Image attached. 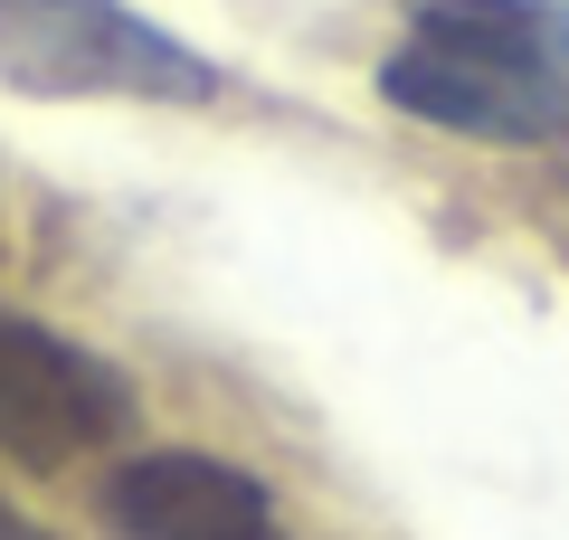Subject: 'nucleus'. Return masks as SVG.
<instances>
[{
	"mask_svg": "<svg viewBox=\"0 0 569 540\" xmlns=\"http://www.w3.org/2000/svg\"><path fill=\"white\" fill-rule=\"evenodd\" d=\"M0 86L39 104L133 96V104H209L219 58L152 29L123 0H0Z\"/></svg>",
	"mask_w": 569,
	"mask_h": 540,
	"instance_id": "f03ea898",
	"label": "nucleus"
},
{
	"mask_svg": "<svg viewBox=\"0 0 569 540\" xmlns=\"http://www.w3.org/2000/svg\"><path fill=\"white\" fill-rule=\"evenodd\" d=\"M133 418H142V399H133V380H123L114 360H96L86 341L48 332L39 313L0 303V456L10 464L58 474L77 456L123 446Z\"/></svg>",
	"mask_w": 569,
	"mask_h": 540,
	"instance_id": "7ed1b4c3",
	"label": "nucleus"
},
{
	"mask_svg": "<svg viewBox=\"0 0 569 540\" xmlns=\"http://www.w3.org/2000/svg\"><path fill=\"white\" fill-rule=\"evenodd\" d=\"M380 96L437 133L550 152L569 142V0H408Z\"/></svg>",
	"mask_w": 569,
	"mask_h": 540,
	"instance_id": "f257e3e1",
	"label": "nucleus"
},
{
	"mask_svg": "<svg viewBox=\"0 0 569 540\" xmlns=\"http://www.w3.org/2000/svg\"><path fill=\"white\" fill-rule=\"evenodd\" d=\"M104 521H114V540H284L276 493L209 446H162V456L114 464Z\"/></svg>",
	"mask_w": 569,
	"mask_h": 540,
	"instance_id": "20e7f679",
	"label": "nucleus"
},
{
	"mask_svg": "<svg viewBox=\"0 0 569 540\" xmlns=\"http://www.w3.org/2000/svg\"><path fill=\"white\" fill-rule=\"evenodd\" d=\"M0 540H58V531H48V521H29V512H20V502L0 493Z\"/></svg>",
	"mask_w": 569,
	"mask_h": 540,
	"instance_id": "39448f33",
	"label": "nucleus"
}]
</instances>
